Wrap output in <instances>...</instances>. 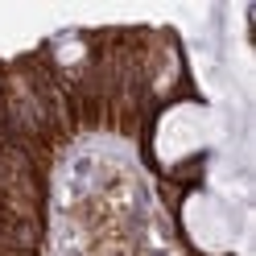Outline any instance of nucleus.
<instances>
[{
  "label": "nucleus",
  "instance_id": "obj_1",
  "mask_svg": "<svg viewBox=\"0 0 256 256\" xmlns=\"http://www.w3.org/2000/svg\"><path fill=\"white\" fill-rule=\"evenodd\" d=\"M186 228H190V236H194L206 252L228 248V223H223V211L211 198H194L186 206Z\"/></svg>",
  "mask_w": 256,
  "mask_h": 256
}]
</instances>
